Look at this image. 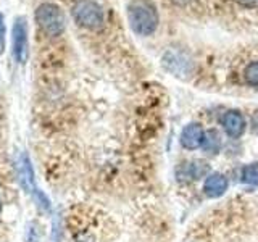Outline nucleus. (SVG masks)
Returning a JSON list of instances; mask_svg holds the SVG:
<instances>
[{
    "mask_svg": "<svg viewBox=\"0 0 258 242\" xmlns=\"http://www.w3.org/2000/svg\"><path fill=\"white\" fill-rule=\"evenodd\" d=\"M127 21L137 36H152L158 28V12L150 0H133L127 5Z\"/></svg>",
    "mask_w": 258,
    "mask_h": 242,
    "instance_id": "f257e3e1",
    "label": "nucleus"
},
{
    "mask_svg": "<svg viewBox=\"0 0 258 242\" xmlns=\"http://www.w3.org/2000/svg\"><path fill=\"white\" fill-rule=\"evenodd\" d=\"M16 176H18V181L21 184V188L24 189V192H28L29 196L37 202V205H40L44 210L50 208V202H48V199L36 186L34 171H32L28 153H20L18 158H16Z\"/></svg>",
    "mask_w": 258,
    "mask_h": 242,
    "instance_id": "f03ea898",
    "label": "nucleus"
},
{
    "mask_svg": "<svg viewBox=\"0 0 258 242\" xmlns=\"http://www.w3.org/2000/svg\"><path fill=\"white\" fill-rule=\"evenodd\" d=\"M73 18L81 28H86L89 31H97L103 26L105 16L102 7L94 2V0H78L71 8Z\"/></svg>",
    "mask_w": 258,
    "mask_h": 242,
    "instance_id": "7ed1b4c3",
    "label": "nucleus"
},
{
    "mask_svg": "<svg viewBox=\"0 0 258 242\" xmlns=\"http://www.w3.org/2000/svg\"><path fill=\"white\" fill-rule=\"evenodd\" d=\"M36 23L47 36H60L67 28V18L55 4H42L36 10Z\"/></svg>",
    "mask_w": 258,
    "mask_h": 242,
    "instance_id": "20e7f679",
    "label": "nucleus"
},
{
    "mask_svg": "<svg viewBox=\"0 0 258 242\" xmlns=\"http://www.w3.org/2000/svg\"><path fill=\"white\" fill-rule=\"evenodd\" d=\"M12 55L20 65H24L29 56V40H28V21L24 16H18L12 29Z\"/></svg>",
    "mask_w": 258,
    "mask_h": 242,
    "instance_id": "39448f33",
    "label": "nucleus"
},
{
    "mask_svg": "<svg viewBox=\"0 0 258 242\" xmlns=\"http://www.w3.org/2000/svg\"><path fill=\"white\" fill-rule=\"evenodd\" d=\"M221 125L224 133L232 139H239V137L245 133L247 121L245 116L242 115L239 110H228L221 118Z\"/></svg>",
    "mask_w": 258,
    "mask_h": 242,
    "instance_id": "423d86ee",
    "label": "nucleus"
},
{
    "mask_svg": "<svg viewBox=\"0 0 258 242\" xmlns=\"http://www.w3.org/2000/svg\"><path fill=\"white\" fill-rule=\"evenodd\" d=\"M205 139V131L200 123H189L182 128L179 142L185 150H197Z\"/></svg>",
    "mask_w": 258,
    "mask_h": 242,
    "instance_id": "0eeeda50",
    "label": "nucleus"
},
{
    "mask_svg": "<svg viewBox=\"0 0 258 242\" xmlns=\"http://www.w3.org/2000/svg\"><path fill=\"white\" fill-rule=\"evenodd\" d=\"M228 188H229L228 177L221 173H210L207 176L205 183H204V192H205V196L210 199L221 197L223 194H226Z\"/></svg>",
    "mask_w": 258,
    "mask_h": 242,
    "instance_id": "6e6552de",
    "label": "nucleus"
},
{
    "mask_svg": "<svg viewBox=\"0 0 258 242\" xmlns=\"http://www.w3.org/2000/svg\"><path fill=\"white\" fill-rule=\"evenodd\" d=\"M221 136L216 129H210L205 133V139L202 144V149H204L208 155H216L218 152L221 150Z\"/></svg>",
    "mask_w": 258,
    "mask_h": 242,
    "instance_id": "1a4fd4ad",
    "label": "nucleus"
},
{
    "mask_svg": "<svg viewBox=\"0 0 258 242\" xmlns=\"http://www.w3.org/2000/svg\"><path fill=\"white\" fill-rule=\"evenodd\" d=\"M210 166L205 160H194L185 166V173H187V177L190 179H200V177L208 176Z\"/></svg>",
    "mask_w": 258,
    "mask_h": 242,
    "instance_id": "9d476101",
    "label": "nucleus"
},
{
    "mask_svg": "<svg viewBox=\"0 0 258 242\" xmlns=\"http://www.w3.org/2000/svg\"><path fill=\"white\" fill-rule=\"evenodd\" d=\"M240 177H242V183L258 188V161H253V163L245 165L242 168Z\"/></svg>",
    "mask_w": 258,
    "mask_h": 242,
    "instance_id": "9b49d317",
    "label": "nucleus"
},
{
    "mask_svg": "<svg viewBox=\"0 0 258 242\" xmlns=\"http://www.w3.org/2000/svg\"><path fill=\"white\" fill-rule=\"evenodd\" d=\"M244 76H245V81L250 86L258 87V60L247 65L245 71H244Z\"/></svg>",
    "mask_w": 258,
    "mask_h": 242,
    "instance_id": "f8f14e48",
    "label": "nucleus"
},
{
    "mask_svg": "<svg viewBox=\"0 0 258 242\" xmlns=\"http://www.w3.org/2000/svg\"><path fill=\"white\" fill-rule=\"evenodd\" d=\"M5 48V21H4V15L0 13V53H4Z\"/></svg>",
    "mask_w": 258,
    "mask_h": 242,
    "instance_id": "ddd939ff",
    "label": "nucleus"
},
{
    "mask_svg": "<svg viewBox=\"0 0 258 242\" xmlns=\"http://www.w3.org/2000/svg\"><path fill=\"white\" fill-rule=\"evenodd\" d=\"M236 4L245 8H258V0H236Z\"/></svg>",
    "mask_w": 258,
    "mask_h": 242,
    "instance_id": "4468645a",
    "label": "nucleus"
},
{
    "mask_svg": "<svg viewBox=\"0 0 258 242\" xmlns=\"http://www.w3.org/2000/svg\"><path fill=\"white\" fill-rule=\"evenodd\" d=\"M252 129L253 133L258 134V110H255V113L252 115Z\"/></svg>",
    "mask_w": 258,
    "mask_h": 242,
    "instance_id": "2eb2a0df",
    "label": "nucleus"
},
{
    "mask_svg": "<svg viewBox=\"0 0 258 242\" xmlns=\"http://www.w3.org/2000/svg\"><path fill=\"white\" fill-rule=\"evenodd\" d=\"M0 210H2V200H0Z\"/></svg>",
    "mask_w": 258,
    "mask_h": 242,
    "instance_id": "dca6fc26",
    "label": "nucleus"
}]
</instances>
